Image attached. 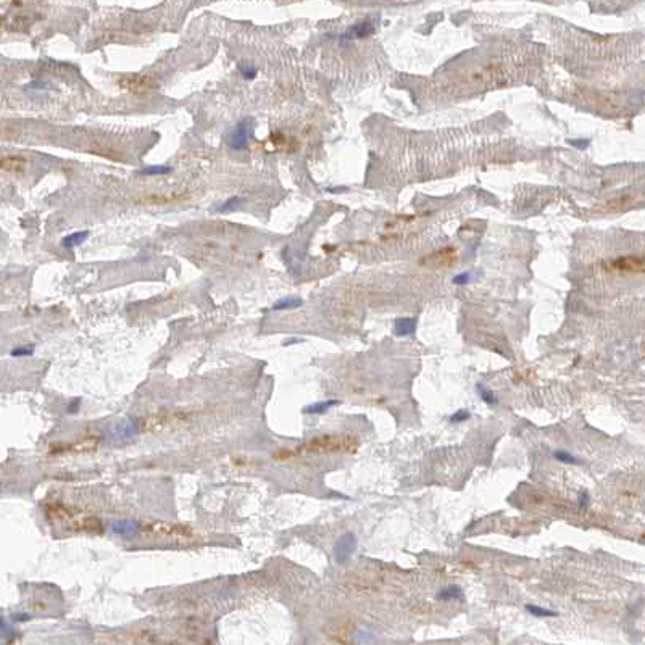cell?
Here are the masks:
<instances>
[{
	"mask_svg": "<svg viewBox=\"0 0 645 645\" xmlns=\"http://www.w3.org/2000/svg\"><path fill=\"white\" fill-rule=\"evenodd\" d=\"M136 432H137V425H136V421H134V420H125V421L118 423V425L110 429V434H112V437L113 439H120V440H125V439L132 437V435L136 434Z\"/></svg>",
	"mask_w": 645,
	"mask_h": 645,
	"instance_id": "cell-6",
	"label": "cell"
},
{
	"mask_svg": "<svg viewBox=\"0 0 645 645\" xmlns=\"http://www.w3.org/2000/svg\"><path fill=\"white\" fill-rule=\"evenodd\" d=\"M31 616L29 615H26V613H18V615H15L13 616V621H16V623H21V621H28Z\"/></svg>",
	"mask_w": 645,
	"mask_h": 645,
	"instance_id": "cell-25",
	"label": "cell"
},
{
	"mask_svg": "<svg viewBox=\"0 0 645 645\" xmlns=\"http://www.w3.org/2000/svg\"><path fill=\"white\" fill-rule=\"evenodd\" d=\"M455 261H457V250L453 247H444L426 257L423 260V265H428L432 268H445L453 265Z\"/></svg>",
	"mask_w": 645,
	"mask_h": 645,
	"instance_id": "cell-4",
	"label": "cell"
},
{
	"mask_svg": "<svg viewBox=\"0 0 645 645\" xmlns=\"http://www.w3.org/2000/svg\"><path fill=\"white\" fill-rule=\"evenodd\" d=\"M33 353H34V345H21L10 352L11 357H29Z\"/></svg>",
	"mask_w": 645,
	"mask_h": 645,
	"instance_id": "cell-19",
	"label": "cell"
},
{
	"mask_svg": "<svg viewBox=\"0 0 645 645\" xmlns=\"http://www.w3.org/2000/svg\"><path fill=\"white\" fill-rule=\"evenodd\" d=\"M254 120L250 116H245V118L239 120L237 125L234 126V129L229 132V136L226 137V142L234 150H244L245 147L249 145V140L252 137V132H254Z\"/></svg>",
	"mask_w": 645,
	"mask_h": 645,
	"instance_id": "cell-2",
	"label": "cell"
},
{
	"mask_svg": "<svg viewBox=\"0 0 645 645\" xmlns=\"http://www.w3.org/2000/svg\"><path fill=\"white\" fill-rule=\"evenodd\" d=\"M477 395L481 397V400L484 402V403H487V405H494V403H497V397L494 395V392L492 390H489L486 386H482V384H479L477 386Z\"/></svg>",
	"mask_w": 645,
	"mask_h": 645,
	"instance_id": "cell-18",
	"label": "cell"
},
{
	"mask_svg": "<svg viewBox=\"0 0 645 645\" xmlns=\"http://www.w3.org/2000/svg\"><path fill=\"white\" fill-rule=\"evenodd\" d=\"M357 550V537L352 532H347L337 540L334 545V558L337 563H345L353 552Z\"/></svg>",
	"mask_w": 645,
	"mask_h": 645,
	"instance_id": "cell-3",
	"label": "cell"
},
{
	"mask_svg": "<svg viewBox=\"0 0 645 645\" xmlns=\"http://www.w3.org/2000/svg\"><path fill=\"white\" fill-rule=\"evenodd\" d=\"M579 505H581V507H584V508L589 505V495H587L586 492H582V494L579 495Z\"/></svg>",
	"mask_w": 645,
	"mask_h": 645,
	"instance_id": "cell-26",
	"label": "cell"
},
{
	"mask_svg": "<svg viewBox=\"0 0 645 645\" xmlns=\"http://www.w3.org/2000/svg\"><path fill=\"white\" fill-rule=\"evenodd\" d=\"M373 31H374L373 24L368 23V21H363V23L355 24L353 28H350L347 33L344 34V38H366V36L373 34Z\"/></svg>",
	"mask_w": 645,
	"mask_h": 645,
	"instance_id": "cell-10",
	"label": "cell"
},
{
	"mask_svg": "<svg viewBox=\"0 0 645 645\" xmlns=\"http://www.w3.org/2000/svg\"><path fill=\"white\" fill-rule=\"evenodd\" d=\"M140 527H142L140 523H137V521H134V519H120V521H115V523L112 524V531L115 534H118V536H132V534H136Z\"/></svg>",
	"mask_w": 645,
	"mask_h": 645,
	"instance_id": "cell-7",
	"label": "cell"
},
{
	"mask_svg": "<svg viewBox=\"0 0 645 645\" xmlns=\"http://www.w3.org/2000/svg\"><path fill=\"white\" fill-rule=\"evenodd\" d=\"M0 167L3 171H11V173H20L23 168L26 167V160L23 157H3L0 162Z\"/></svg>",
	"mask_w": 645,
	"mask_h": 645,
	"instance_id": "cell-9",
	"label": "cell"
},
{
	"mask_svg": "<svg viewBox=\"0 0 645 645\" xmlns=\"http://www.w3.org/2000/svg\"><path fill=\"white\" fill-rule=\"evenodd\" d=\"M121 86L129 92L134 94H144L152 89L157 87V81L152 76H131V78H123Z\"/></svg>",
	"mask_w": 645,
	"mask_h": 645,
	"instance_id": "cell-5",
	"label": "cell"
},
{
	"mask_svg": "<svg viewBox=\"0 0 645 645\" xmlns=\"http://www.w3.org/2000/svg\"><path fill=\"white\" fill-rule=\"evenodd\" d=\"M303 305V300L302 299H297V297H284V299H281V300H278L274 305H273V311H282V310H294V308H299V306H302Z\"/></svg>",
	"mask_w": 645,
	"mask_h": 645,
	"instance_id": "cell-13",
	"label": "cell"
},
{
	"mask_svg": "<svg viewBox=\"0 0 645 645\" xmlns=\"http://www.w3.org/2000/svg\"><path fill=\"white\" fill-rule=\"evenodd\" d=\"M242 204V199H239V197H231V199H228L223 204V207L219 208V212H229V210H232V208H236V207H239Z\"/></svg>",
	"mask_w": 645,
	"mask_h": 645,
	"instance_id": "cell-21",
	"label": "cell"
},
{
	"mask_svg": "<svg viewBox=\"0 0 645 645\" xmlns=\"http://www.w3.org/2000/svg\"><path fill=\"white\" fill-rule=\"evenodd\" d=\"M470 418V411H466V410H458L457 413H453L452 416H450V421L452 423H463V421H466Z\"/></svg>",
	"mask_w": 645,
	"mask_h": 645,
	"instance_id": "cell-22",
	"label": "cell"
},
{
	"mask_svg": "<svg viewBox=\"0 0 645 645\" xmlns=\"http://www.w3.org/2000/svg\"><path fill=\"white\" fill-rule=\"evenodd\" d=\"M337 403H339L337 400H323V402H315V403L306 405V407L303 408V413H305V415H323V413H326V411H328L329 408H333L334 405H337Z\"/></svg>",
	"mask_w": 645,
	"mask_h": 645,
	"instance_id": "cell-11",
	"label": "cell"
},
{
	"mask_svg": "<svg viewBox=\"0 0 645 645\" xmlns=\"http://www.w3.org/2000/svg\"><path fill=\"white\" fill-rule=\"evenodd\" d=\"M416 329V319L415 318H400L395 321L394 326V333L398 337H405V336H411Z\"/></svg>",
	"mask_w": 645,
	"mask_h": 645,
	"instance_id": "cell-8",
	"label": "cell"
},
{
	"mask_svg": "<svg viewBox=\"0 0 645 645\" xmlns=\"http://www.w3.org/2000/svg\"><path fill=\"white\" fill-rule=\"evenodd\" d=\"M171 167H168V165H152V167H145V168H142L139 171V174H144V176H163V174H168V173H171Z\"/></svg>",
	"mask_w": 645,
	"mask_h": 645,
	"instance_id": "cell-15",
	"label": "cell"
},
{
	"mask_svg": "<svg viewBox=\"0 0 645 645\" xmlns=\"http://www.w3.org/2000/svg\"><path fill=\"white\" fill-rule=\"evenodd\" d=\"M554 458L558 460L560 463H564V465H581V460L576 458L573 453H569L566 450H557V452H554Z\"/></svg>",
	"mask_w": 645,
	"mask_h": 645,
	"instance_id": "cell-17",
	"label": "cell"
},
{
	"mask_svg": "<svg viewBox=\"0 0 645 645\" xmlns=\"http://www.w3.org/2000/svg\"><path fill=\"white\" fill-rule=\"evenodd\" d=\"M524 608L527 610V613H531V615L536 616V618H555L558 615L557 611L549 610V608H544V606H539V605H526Z\"/></svg>",
	"mask_w": 645,
	"mask_h": 645,
	"instance_id": "cell-16",
	"label": "cell"
},
{
	"mask_svg": "<svg viewBox=\"0 0 645 645\" xmlns=\"http://www.w3.org/2000/svg\"><path fill=\"white\" fill-rule=\"evenodd\" d=\"M79 407H81V400H73L68 405V411H70V413H76V411L79 410Z\"/></svg>",
	"mask_w": 645,
	"mask_h": 645,
	"instance_id": "cell-24",
	"label": "cell"
},
{
	"mask_svg": "<svg viewBox=\"0 0 645 645\" xmlns=\"http://www.w3.org/2000/svg\"><path fill=\"white\" fill-rule=\"evenodd\" d=\"M342 190H345V187H329L328 192H342Z\"/></svg>",
	"mask_w": 645,
	"mask_h": 645,
	"instance_id": "cell-27",
	"label": "cell"
},
{
	"mask_svg": "<svg viewBox=\"0 0 645 645\" xmlns=\"http://www.w3.org/2000/svg\"><path fill=\"white\" fill-rule=\"evenodd\" d=\"M470 279H471L470 273H460V274H457V276H453V284H458V286L468 284Z\"/></svg>",
	"mask_w": 645,
	"mask_h": 645,
	"instance_id": "cell-23",
	"label": "cell"
},
{
	"mask_svg": "<svg viewBox=\"0 0 645 645\" xmlns=\"http://www.w3.org/2000/svg\"><path fill=\"white\" fill-rule=\"evenodd\" d=\"M237 70H239V73H241V76L245 78V79H254L257 76V68H255V66H252V65L241 63Z\"/></svg>",
	"mask_w": 645,
	"mask_h": 645,
	"instance_id": "cell-20",
	"label": "cell"
},
{
	"mask_svg": "<svg viewBox=\"0 0 645 645\" xmlns=\"http://www.w3.org/2000/svg\"><path fill=\"white\" fill-rule=\"evenodd\" d=\"M603 268L611 273L623 274H644L645 273V254L644 255H626L603 263Z\"/></svg>",
	"mask_w": 645,
	"mask_h": 645,
	"instance_id": "cell-1",
	"label": "cell"
},
{
	"mask_svg": "<svg viewBox=\"0 0 645 645\" xmlns=\"http://www.w3.org/2000/svg\"><path fill=\"white\" fill-rule=\"evenodd\" d=\"M462 597H463L462 589L457 587V586H448V587H444L442 591L437 592V599L439 600H444V602L458 600V599H462Z\"/></svg>",
	"mask_w": 645,
	"mask_h": 645,
	"instance_id": "cell-14",
	"label": "cell"
},
{
	"mask_svg": "<svg viewBox=\"0 0 645 645\" xmlns=\"http://www.w3.org/2000/svg\"><path fill=\"white\" fill-rule=\"evenodd\" d=\"M87 237H89V231L71 232V234L61 239V245H63L65 249H73V247H76V245H81Z\"/></svg>",
	"mask_w": 645,
	"mask_h": 645,
	"instance_id": "cell-12",
	"label": "cell"
}]
</instances>
